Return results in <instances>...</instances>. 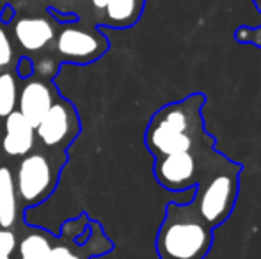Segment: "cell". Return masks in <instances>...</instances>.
<instances>
[{"instance_id": "1", "label": "cell", "mask_w": 261, "mask_h": 259, "mask_svg": "<svg viewBox=\"0 0 261 259\" xmlns=\"http://www.w3.org/2000/svg\"><path fill=\"white\" fill-rule=\"evenodd\" d=\"M204 103L206 96L194 93L158 108L146 126L144 142L148 151L155 158L172 153H194L197 148L215 140V137L204 130Z\"/></svg>"}, {"instance_id": "2", "label": "cell", "mask_w": 261, "mask_h": 259, "mask_svg": "<svg viewBox=\"0 0 261 259\" xmlns=\"http://www.w3.org/2000/svg\"><path fill=\"white\" fill-rule=\"evenodd\" d=\"M242 163L219 153L215 146L201 151V172L196 183V195L190 203L197 208L210 227L224 224L233 213L240 188Z\"/></svg>"}, {"instance_id": "3", "label": "cell", "mask_w": 261, "mask_h": 259, "mask_svg": "<svg viewBox=\"0 0 261 259\" xmlns=\"http://www.w3.org/2000/svg\"><path fill=\"white\" fill-rule=\"evenodd\" d=\"M213 245V227L192 203H169L156 235L160 259H204Z\"/></svg>"}, {"instance_id": "4", "label": "cell", "mask_w": 261, "mask_h": 259, "mask_svg": "<svg viewBox=\"0 0 261 259\" xmlns=\"http://www.w3.org/2000/svg\"><path fill=\"white\" fill-rule=\"evenodd\" d=\"M76 21L64 23L59 34H55V50L62 61L76 64L94 63L107 53L109 39L100 28L79 25Z\"/></svg>"}, {"instance_id": "5", "label": "cell", "mask_w": 261, "mask_h": 259, "mask_svg": "<svg viewBox=\"0 0 261 259\" xmlns=\"http://www.w3.org/2000/svg\"><path fill=\"white\" fill-rule=\"evenodd\" d=\"M55 180L57 176L50 160L41 153H29L21 158L14 176L16 194L25 206H36L52 194Z\"/></svg>"}, {"instance_id": "6", "label": "cell", "mask_w": 261, "mask_h": 259, "mask_svg": "<svg viewBox=\"0 0 261 259\" xmlns=\"http://www.w3.org/2000/svg\"><path fill=\"white\" fill-rule=\"evenodd\" d=\"M217 140L197 148L194 153H172V155L156 156L153 174L160 187L169 192H181L190 187H196L201 172V151L206 146H215Z\"/></svg>"}, {"instance_id": "7", "label": "cell", "mask_w": 261, "mask_h": 259, "mask_svg": "<svg viewBox=\"0 0 261 259\" xmlns=\"http://www.w3.org/2000/svg\"><path fill=\"white\" fill-rule=\"evenodd\" d=\"M75 130L76 118L73 108L64 101H54L45 118L36 126V137L46 148H55L75 137Z\"/></svg>"}, {"instance_id": "8", "label": "cell", "mask_w": 261, "mask_h": 259, "mask_svg": "<svg viewBox=\"0 0 261 259\" xmlns=\"http://www.w3.org/2000/svg\"><path fill=\"white\" fill-rule=\"evenodd\" d=\"M146 0H91L96 23L105 28H130L141 20Z\"/></svg>"}, {"instance_id": "9", "label": "cell", "mask_w": 261, "mask_h": 259, "mask_svg": "<svg viewBox=\"0 0 261 259\" xmlns=\"http://www.w3.org/2000/svg\"><path fill=\"white\" fill-rule=\"evenodd\" d=\"M54 105V91L45 80H29L18 96V112L31 123L38 126L39 121Z\"/></svg>"}, {"instance_id": "10", "label": "cell", "mask_w": 261, "mask_h": 259, "mask_svg": "<svg viewBox=\"0 0 261 259\" xmlns=\"http://www.w3.org/2000/svg\"><path fill=\"white\" fill-rule=\"evenodd\" d=\"M14 38L27 52H41L55 39V25L45 16H23L14 21Z\"/></svg>"}, {"instance_id": "11", "label": "cell", "mask_w": 261, "mask_h": 259, "mask_svg": "<svg viewBox=\"0 0 261 259\" xmlns=\"http://www.w3.org/2000/svg\"><path fill=\"white\" fill-rule=\"evenodd\" d=\"M36 128L20 114L18 110L11 112L4 119V137H2V151L6 155L25 156L34 149Z\"/></svg>"}, {"instance_id": "12", "label": "cell", "mask_w": 261, "mask_h": 259, "mask_svg": "<svg viewBox=\"0 0 261 259\" xmlns=\"http://www.w3.org/2000/svg\"><path fill=\"white\" fill-rule=\"evenodd\" d=\"M18 215V194L14 174L7 165H0V227L11 229Z\"/></svg>"}, {"instance_id": "13", "label": "cell", "mask_w": 261, "mask_h": 259, "mask_svg": "<svg viewBox=\"0 0 261 259\" xmlns=\"http://www.w3.org/2000/svg\"><path fill=\"white\" fill-rule=\"evenodd\" d=\"M50 249H52L50 240L43 233L36 231L29 233L21 240L18 252H20V259H48Z\"/></svg>"}, {"instance_id": "14", "label": "cell", "mask_w": 261, "mask_h": 259, "mask_svg": "<svg viewBox=\"0 0 261 259\" xmlns=\"http://www.w3.org/2000/svg\"><path fill=\"white\" fill-rule=\"evenodd\" d=\"M16 76L9 71L0 73V119H6L16 108Z\"/></svg>"}, {"instance_id": "15", "label": "cell", "mask_w": 261, "mask_h": 259, "mask_svg": "<svg viewBox=\"0 0 261 259\" xmlns=\"http://www.w3.org/2000/svg\"><path fill=\"white\" fill-rule=\"evenodd\" d=\"M233 38L237 39L240 45H252L256 48H261V25L259 27H247V25H240L234 31Z\"/></svg>"}, {"instance_id": "16", "label": "cell", "mask_w": 261, "mask_h": 259, "mask_svg": "<svg viewBox=\"0 0 261 259\" xmlns=\"http://www.w3.org/2000/svg\"><path fill=\"white\" fill-rule=\"evenodd\" d=\"M13 59H14L13 43H11L6 28L0 27V69L7 68V66L13 63Z\"/></svg>"}, {"instance_id": "17", "label": "cell", "mask_w": 261, "mask_h": 259, "mask_svg": "<svg viewBox=\"0 0 261 259\" xmlns=\"http://www.w3.org/2000/svg\"><path fill=\"white\" fill-rule=\"evenodd\" d=\"M16 249V236L9 229H0V259L11 257Z\"/></svg>"}, {"instance_id": "18", "label": "cell", "mask_w": 261, "mask_h": 259, "mask_svg": "<svg viewBox=\"0 0 261 259\" xmlns=\"http://www.w3.org/2000/svg\"><path fill=\"white\" fill-rule=\"evenodd\" d=\"M16 75L21 80H27L34 75V61L31 57H20L16 64Z\"/></svg>"}, {"instance_id": "19", "label": "cell", "mask_w": 261, "mask_h": 259, "mask_svg": "<svg viewBox=\"0 0 261 259\" xmlns=\"http://www.w3.org/2000/svg\"><path fill=\"white\" fill-rule=\"evenodd\" d=\"M48 259H82V257L73 252L69 247L59 245V247H52V249H50Z\"/></svg>"}, {"instance_id": "20", "label": "cell", "mask_w": 261, "mask_h": 259, "mask_svg": "<svg viewBox=\"0 0 261 259\" xmlns=\"http://www.w3.org/2000/svg\"><path fill=\"white\" fill-rule=\"evenodd\" d=\"M55 68H57V64H55V61H52L50 57H46V59H41L38 63V66H34V71L39 73V76H50L52 73L55 71Z\"/></svg>"}, {"instance_id": "21", "label": "cell", "mask_w": 261, "mask_h": 259, "mask_svg": "<svg viewBox=\"0 0 261 259\" xmlns=\"http://www.w3.org/2000/svg\"><path fill=\"white\" fill-rule=\"evenodd\" d=\"M48 13H50V16L55 18V20L59 21V23H71V21H76L79 20V16L76 14H73V13H69V14H64V13H59L57 9H54V7H48Z\"/></svg>"}, {"instance_id": "22", "label": "cell", "mask_w": 261, "mask_h": 259, "mask_svg": "<svg viewBox=\"0 0 261 259\" xmlns=\"http://www.w3.org/2000/svg\"><path fill=\"white\" fill-rule=\"evenodd\" d=\"M14 16H16V11H14V7L11 6V4H6V6L2 7V13H0V21H2L4 25L11 23V21L14 20Z\"/></svg>"}, {"instance_id": "23", "label": "cell", "mask_w": 261, "mask_h": 259, "mask_svg": "<svg viewBox=\"0 0 261 259\" xmlns=\"http://www.w3.org/2000/svg\"><path fill=\"white\" fill-rule=\"evenodd\" d=\"M252 4H254V7L258 9V13L261 14V0H252Z\"/></svg>"}, {"instance_id": "24", "label": "cell", "mask_w": 261, "mask_h": 259, "mask_svg": "<svg viewBox=\"0 0 261 259\" xmlns=\"http://www.w3.org/2000/svg\"><path fill=\"white\" fill-rule=\"evenodd\" d=\"M4 259H11V257H4Z\"/></svg>"}]
</instances>
